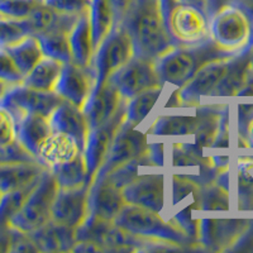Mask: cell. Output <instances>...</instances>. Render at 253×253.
Wrapping results in <instances>:
<instances>
[{
    "mask_svg": "<svg viewBox=\"0 0 253 253\" xmlns=\"http://www.w3.org/2000/svg\"><path fill=\"white\" fill-rule=\"evenodd\" d=\"M165 173H141L123 187V195L128 204L148 208L162 213L166 208Z\"/></svg>",
    "mask_w": 253,
    "mask_h": 253,
    "instance_id": "5bb4252c",
    "label": "cell"
},
{
    "mask_svg": "<svg viewBox=\"0 0 253 253\" xmlns=\"http://www.w3.org/2000/svg\"><path fill=\"white\" fill-rule=\"evenodd\" d=\"M80 152L83 151L74 137L53 130L40 147L37 160L51 170L52 167L69 161Z\"/></svg>",
    "mask_w": 253,
    "mask_h": 253,
    "instance_id": "44dd1931",
    "label": "cell"
},
{
    "mask_svg": "<svg viewBox=\"0 0 253 253\" xmlns=\"http://www.w3.org/2000/svg\"><path fill=\"white\" fill-rule=\"evenodd\" d=\"M46 166L40 161H14L0 164V189L4 193H12L36 185Z\"/></svg>",
    "mask_w": 253,
    "mask_h": 253,
    "instance_id": "d6986e66",
    "label": "cell"
},
{
    "mask_svg": "<svg viewBox=\"0 0 253 253\" xmlns=\"http://www.w3.org/2000/svg\"><path fill=\"white\" fill-rule=\"evenodd\" d=\"M80 15L58 12L44 4L42 0V3L32 12L28 19L35 29V36H38L51 31L71 32Z\"/></svg>",
    "mask_w": 253,
    "mask_h": 253,
    "instance_id": "cb8c5ba5",
    "label": "cell"
},
{
    "mask_svg": "<svg viewBox=\"0 0 253 253\" xmlns=\"http://www.w3.org/2000/svg\"><path fill=\"white\" fill-rule=\"evenodd\" d=\"M119 228L138 238L185 250L196 239L175 218L165 219L156 210L126 203L114 220Z\"/></svg>",
    "mask_w": 253,
    "mask_h": 253,
    "instance_id": "3957f363",
    "label": "cell"
},
{
    "mask_svg": "<svg viewBox=\"0 0 253 253\" xmlns=\"http://www.w3.org/2000/svg\"><path fill=\"white\" fill-rule=\"evenodd\" d=\"M164 108H184V103H182V99L178 94V89L176 87L175 91H172L170 99L164 105Z\"/></svg>",
    "mask_w": 253,
    "mask_h": 253,
    "instance_id": "bcb514c9",
    "label": "cell"
},
{
    "mask_svg": "<svg viewBox=\"0 0 253 253\" xmlns=\"http://www.w3.org/2000/svg\"><path fill=\"white\" fill-rule=\"evenodd\" d=\"M210 37L224 51L241 53L251 48L250 19L241 8L229 4L210 18Z\"/></svg>",
    "mask_w": 253,
    "mask_h": 253,
    "instance_id": "8992f818",
    "label": "cell"
},
{
    "mask_svg": "<svg viewBox=\"0 0 253 253\" xmlns=\"http://www.w3.org/2000/svg\"><path fill=\"white\" fill-rule=\"evenodd\" d=\"M238 209L253 210V157H239L237 162Z\"/></svg>",
    "mask_w": 253,
    "mask_h": 253,
    "instance_id": "4dcf8cb0",
    "label": "cell"
},
{
    "mask_svg": "<svg viewBox=\"0 0 253 253\" xmlns=\"http://www.w3.org/2000/svg\"><path fill=\"white\" fill-rule=\"evenodd\" d=\"M253 224V219H198L196 243L214 252L230 251Z\"/></svg>",
    "mask_w": 253,
    "mask_h": 253,
    "instance_id": "ba28073f",
    "label": "cell"
},
{
    "mask_svg": "<svg viewBox=\"0 0 253 253\" xmlns=\"http://www.w3.org/2000/svg\"><path fill=\"white\" fill-rule=\"evenodd\" d=\"M90 24L95 52L110 32L118 26L114 8L109 0H91L89 6Z\"/></svg>",
    "mask_w": 253,
    "mask_h": 253,
    "instance_id": "83f0119b",
    "label": "cell"
},
{
    "mask_svg": "<svg viewBox=\"0 0 253 253\" xmlns=\"http://www.w3.org/2000/svg\"><path fill=\"white\" fill-rule=\"evenodd\" d=\"M126 104H128V99L123 101L117 114L109 122L90 130L84 155L86 158L87 169H89V173L91 176V182L94 181L95 176L107 160L110 148L114 143L115 135L126 122Z\"/></svg>",
    "mask_w": 253,
    "mask_h": 253,
    "instance_id": "7c38bea8",
    "label": "cell"
},
{
    "mask_svg": "<svg viewBox=\"0 0 253 253\" xmlns=\"http://www.w3.org/2000/svg\"><path fill=\"white\" fill-rule=\"evenodd\" d=\"M42 0H0V14L6 18L26 19Z\"/></svg>",
    "mask_w": 253,
    "mask_h": 253,
    "instance_id": "e575fe53",
    "label": "cell"
},
{
    "mask_svg": "<svg viewBox=\"0 0 253 253\" xmlns=\"http://www.w3.org/2000/svg\"><path fill=\"white\" fill-rule=\"evenodd\" d=\"M6 51L10 53L13 60L15 61L17 66L19 67L24 78L44 57L43 49H42V46H41L40 40L35 35L29 36L26 40L20 41L14 46L8 47Z\"/></svg>",
    "mask_w": 253,
    "mask_h": 253,
    "instance_id": "f1b7e54d",
    "label": "cell"
},
{
    "mask_svg": "<svg viewBox=\"0 0 253 253\" xmlns=\"http://www.w3.org/2000/svg\"><path fill=\"white\" fill-rule=\"evenodd\" d=\"M251 51H252V65H253V47H251Z\"/></svg>",
    "mask_w": 253,
    "mask_h": 253,
    "instance_id": "816d5d0a",
    "label": "cell"
},
{
    "mask_svg": "<svg viewBox=\"0 0 253 253\" xmlns=\"http://www.w3.org/2000/svg\"><path fill=\"white\" fill-rule=\"evenodd\" d=\"M91 0H43V3L58 12L69 14H83L90 6Z\"/></svg>",
    "mask_w": 253,
    "mask_h": 253,
    "instance_id": "ab89813d",
    "label": "cell"
},
{
    "mask_svg": "<svg viewBox=\"0 0 253 253\" xmlns=\"http://www.w3.org/2000/svg\"><path fill=\"white\" fill-rule=\"evenodd\" d=\"M91 184L78 189H60L52 207V220L75 228L85 223L89 216V193Z\"/></svg>",
    "mask_w": 253,
    "mask_h": 253,
    "instance_id": "9a60e30c",
    "label": "cell"
},
{
    "mask_svg": "<svg viewBox=\"0 0 253 253\" xmlns=\"http://www.w3.org/2000/svg\"><path fill=\"white\" fill-rule=\"evenodd\" d=\"M72 252H84V253H94V252H107V250L101 245L92 241H78Z\"/></svg>",
    "mask_w": 253,
    "mask_h": 253,
    "instance_id": "b9f144b4",
    "label": "cell"
},
{
    "mask_svg": "<svg viewBox=\"0 0 253 253\" xmlns=\"http://www.w3.org/2000/svg\"><path fill=\"white\" fill-rule=\"evenodd\" d=\"M60 189H78L84 185L92 184L84 152L78 153L74 158L63 164L52 167Z\"/></svg>",
    "mask_w": 253,
    "mask_h": 253,
    "instance_id": "4316f807",
    "label": "cell"
},
{
    "mask_svg": "<svg viewBox=\"0 0 253 253\" xmlns=\"http://www.w3.org/2000/svg\"><path fill=\"white\" fill-rule=\"evenodd\" d=\"M0 18H3V15H1V14H0Z\"/></svg>",
    "mask_w": 253,
    "mask_h": 253,
    "instance_id": "f5cc1de1",
    "label": "cell"
},
{
    "mask_svg": "<svg viewBox=\"0 0 253 253\" xmlns=\"http://www.w3.org/2000/svg\"><path fill=\"white\" fill-rule=\"evenodd\" d=\"M122 96L132 99L139 92L156 86H165L156 66V60L134 56L109 79Z\"/></svg>",
    "mask_w": 253,
    "mask_h": 253,
    "instance_id": "9c48e42d",
    "label": "cell"
},
{
    "mask_svg": "<svg viewBox=\"0 0 253 253\" xmlns=\"http://www.w3.org/2000/svg\"><path fill=\"white\" fill-rule=\"evenodd\" d=\"M14 161H38L19 141L8 147H0V164Z\"/></svg>",
    "mask_w": 253,
    "mask_h": 253,
    "instance_id": "f35d334b",
    "label": "cell"
},
{
    "mask_svg": "<svg viewBox=\"0 0 253 253\" xmlns=\"http://www.w3.org/2000/svg\"><path fill=\"white\" fill-rule=\"evenodd\" d=\"M58 182L51 170L44 171L36 186L24 200L8 225L14 229L32 233L52 220V207L58 194Z\"/></svg>",
    "mask_w": 253,
    "mask_h": 253,
    "instance_id": "277c9868",
    "label": "cell"
},
{
    "mask_svg": "<svg viewBox=\"0 0 253 253\" xmlns=\"http://www.w3.org/2000/svg\"><path fill=\"white\" fill-rule=\"evenodd\" d=\"M198 115H158L147 129L148 135L156 137H187L194 135L198 128Z\"/></svg>",
    "mask_w": 253,
    "mask_h": 253,
    "instance_id": "484cf974",
    "label": "cell"
},
{
    "mask_svg": "<svg viewBox=\"0 0 253 253\" xmlns=\"http://www.w3.org/2000/svg\"><path fill=\"white\" fill-rule=\"evenodd\" d=\"M134 56H137V53L132 37L118 24L95 52L92 61V67L96 75L95 89L107 83L114 72L122 69Z\"/></svg>",
    "mask_w": 253,
    "mask_h": 253,
    "instance_id": "52a82bcc",
    "label": "cell"
},
{
    "mask_svg": "<svg viewBox=\"0 0 253 253\" xmlns=\"http://www.w3.org/2000/svg\"><path fill=\"white\" fill-rule=\"evenodd\" d=\"M35 35L31 20L17 18H0V48L14 46L20 41Z\"/></svg>",
    "mask_w": 253,
    "mask_h": 253,
    "instance_id": "1f68e13d",
    "label": "cell"
},
{
    "mask_svg": "<svg viewBox=\"0 0 253 253\" xmlns=\"http://www.w3.org/2000/svg\"><path fill=\"white\" fill-rule=\"evenodd\" d=\"M238 55V53H237ZM236 56L224 51L209 37L195 44L176 46L156 60V66L164 85L184 86L208 63Z\"/></svg>",
    "mask_w": 253,
    "mask_h": 253,
    "instance_id": "7a4b0ae2",
    "label": "cell"
},
{
    "mask_svg": "<svg viewBox=\"0 0 253 253\" xmlns=\"http://www.w3.org/2000/svg\"><path fill=\"white\" fill-rule=\"evenodd\" d=\"M229 209V190L220 186L215 181L200 187L198 198V210L228 211Z\"/></svg>",
    "mask_w": 253,
    "mask_h": 253,
    "instance_id": "836d02e7",
    "label": "cell"
},
{
    "mask_svg": "<svg viewBox=\"0 0 253 253\" xmlns=\"http://www.w3.org/2000/svg\"><path fill=\"white\" fill-rule=\"evenodd\" d=\"M29 234L41 252H72L78 242V229L53 220Z\"/></svg>",
    "mask_w": 253,
    "mask_h": 253,
    "instance_id": "ffe728a7",
    "label": "cell"
},
{
    "mask_svg": "<svg viewBox=\"0 0 253 253\" xmlns=\"http://www.w3.org/2000/svg\"><path fill=\"white\" fill-rule=\"evenodd\" d=\"M162 9L167 29L177 46L195 44L210 37V18L202 9L177 0H162Z\"/></svg>",
    "mask_w": 253,
    "mask_h": 253,
    "instance_id": "5b68a950",
    "label": "cell"
},
{
    "mask_svg": "<svg viewBox=\"0 0 253 253\" xmlns=\"http://www.w3.org/2000/svg\"><path fill=\"white\" fill-rule=\"evenodd\" d=\"M233 5L241 8L250 19L251 28H252V40H251V47H253V0H232Z\"/></svg>",
    "mask_w": 253,
    "mask_h": 253,
    "instance_id": "7bdbcfd3",
    "label": "cell"
},
{
    "mask_svg": "<svg viewBox=\"0 0 253 253\" xmlns=\"http://www.w3.org/2000/svg\"><path fill=\"white\" fill-rule=\"evenodd\" d=\"M96 85L94 67L79 66L72 61L65 62L56 92L61 98L84 109Z\"/></svg>",
    "mask_w": 253,
    "mask_h": 253,
    "instance_id": "4fadbf2b",
    "label": "cell"
},
{
    "mask_svg": "<svg viewBox=\"0 0 253 253\" xmlns=\"http://www.w3.org/2000/svg\"><path fill=\"white\" fill-rule=\"evenodd\" d=\"M72 62L83 67H92L95 48L90 24L89 9L79 17L69 36Z\"/></svg>",
    "mask_w": 253,
    "mask_h": 253,
    "instance_id": "7402d4cb",
    "label": "cell"
},
{
    "mask_svg": "<svg viewBox=\"0 0 253 253\" xmlns=\"http://www.w3.org/2000/svg\"><path fill=\"white\" fill-rule=\"evenodd\" d=\"M180 3L187 4V5H193L196 8L202 9L203 12H205L208 14V0H177ZM209 17V14H208Z\"/></svg>",
    "mask_w": 253,
    "mask_h": 253,
    "instance_id": "7dc6e473",
    "label": "cell"
},
{
    "mask_svg": "<svg viewBox=\"0 0 253 253\" xmlns=\"http://www.w3.org/2000/svg\"><path fill=\"white\" fill-rule=\"evenodd\" d=\"M13 86H15V85H12V84H8V83H5V81L0 80V100H1V99L5 96L6 92L12 89Z\"/></svg>",
    "mask_w": 253,
    "mask_h": 253,
    "instance_id": "c3c4849f",
    "label": "cell"
},
{
    "mask_svg": "<svg viewBox=\"0 0 253 253\" xmlns=\"http://www.w3.org/2000/svg\"><path fill=\"white\" fill-rule=\"evenodd\" d=\"M52 129L55 132H62L71 135L76 139L81 151H85L87 138H89L90 126L86 115L83 109L72 103L63 100L49 117Z\"/></svg>",
    "mask_w": 253,
    "mask_h": 253,
    "instance_id": "ac0fdd59",
    "label": "cell"
},
{
    "mask_svg": "<svg viewBox=\"0 0 253 253\" xmlns=\"http://www.w3.org/2000/svg\"><path fill=\"white\" fill-rule=\"evenodd\" d=\"M119 26L132 37L137 56L157 60L177 46L165 22L162 0H133Z\"/></svg>",
    "mask_w": 253,
    "mask_h": 253,
    "instance_id": "6da1fadb",
    "label": "cell"
},
{
    "mask_svg": "<svg viewBox=\"0 0 253 253\" xmlns=\"http://www.w3.org/2000/svg\"><path fill=\"white\" fill-rule=\"evenodd\" d=\"M148 134L144 132H139L134 124L126 122L121 126L117 135H115L114 143L109 151L107 160L96 173L94 180L109 175L112 171L118 169L122 165L143 157L148 152Z\"/></svg>",
    "mask_w": 253,
    "mask_h": 253,
    "instance_id": "30bf717a",
    "label": "cell"
},
{
    "mask_svg": "<svg viewBox=\"0 0 253 253\" xmlns=\"http://www.w3.org/2000/svg\"><path fill=\"white\" fill-rule=\"evenodd\" d=\"M126 204L123 190L107 177L94 180L89 193V213L103 220L114 221Z\"/></svg>",
    "mask_w": 253,
    "mask_h": 253,
    "instance_id": "2e32d148",
    "label": "cell"
},
{
    "mask_svg": "<svg viewBox=\"0 0 253 253\" xmlns=\"http://www.w3.org/2000/svg\"><path fill=\"white\" fill-rule=\"evenodd\" d=\"M65 62L44 56L24 78L22 85L46 92H56Z\"/></svg>",
    "mask_w": 253,
    "mask_h": 253,
    "instance_id": "d4e9b609",
    "label": "cell"
},
{
    "mask_svg": "<svg viewBox=\"0 0 253 253\" xmlns=\"http://www.w3.org/2000/svg\"><path fill=\"white\" fill-rule=\"evenodd\" d=\"M17 124L18 141L37 158L40 147L53 132L49 123V117L42 114H28L17 121Z\"/></svg>",
    "mask_w": 253,
    "mask_h": 253,
    "instance_id": "603a6c76",
    "label": "cell"
},
{
    "mask_svg": "<svg viewBox=\"0 0 253 253\" xmlns=\"http://www.w3.org/2000/svg\"><path fill=\"white\" fill-rule=\"evenodd\" d=\"M65 100L57 92H46L31 89L24 85H15L6 92L0 103L5 105L17 121L28 114L51 117L56 108Z\"/></svg>",
    "mask_w": 253,
    "mask_h": 253,
    "instance_id": "8fae6325",
    "label": "cell"
},
{
    "mask_svg": "<svg viewBox=\"0 0 253 253\" xmlns=\"http://www.w3.org/2000/svg\"><path fill=\"white\" fill-rule=\"evenodd\" d=\"M18 142V124L13 113L0 103V147Z\"/></svg>",
    "mask_w": 253,
    "mask_h": 253,
    "instance_id": "d590c367",
    "label": "cell"
},
{
    "mask_svg": "<svg viewBox=\"0 0 253 253\" xmlns=\"http://www.w3.org/2000/svg\"><path fill=\"white\" fill-rule=\"evenodd\" d=\"M4 198H5V193H4L3 190L0 189V207H1V204H3Z\"/></svg>",
    "mask_w": 253,
    "mask_h": 253,
    "instance_id": "f907efd6",
    "label": "cell"
},
{
    "mask_svg": "<svg viewBox=\"0 0 253 253\" xmlns=\"http://www.w3.org/2000/svg\"><path fill=\"white\" fill-rule=\"evenodd\" d=\"M12 228V227H10ZM10 252H41L29 233L12 228V246Z\"/></svg>",
    "mask_w": 253,
    "mask_h": 253,
    "instance_id": "60d3db41",
    "label": "cell"
},
{
    "mask_svg": "<svg viewBox=\"0 0 253 253\" xmlns=\"http://www.w3.org/2000/svg\"><path fill=\"white\" fill-rule=\"evenodd\" d=\"M0 80L12 85H22L24 75L6 48H0Z\"/></svg>",
    "mask_w": 253,
    "mask_h": 253,
    "instance_id": "8d00e7d4",
    "label": "cell"
},
{
    "mask_svg": "<svg viewBox=\"0 0 253 253\" xmlns=\"http://www.w3.org/2000/svg\"><path fill=\"white\" fill-rule=\"evenodd\" d=\"M126 98L109 80L92 91L89 101L84 107V113L89 122L90 130L103 126L117 114Z\"/></svg>",
    "mask_w": 253,
    "mask_h": 253,
    "instance_id": "e0dca14e",
    "label": "cell"
},
{
    "mask_svg": "<svg viewBox=\"0 0 253 253\" xmlns=\"http://www.w3.org/2000/svg\"><path fill=\"white\" fill-rule=\"evenodd\" d=\"M69 36L70 32L51 31L38 35L37 37L43 49L44 56L63 61V62H69L72 60Z\"/></svg>",
    "mask_w": 253,
    "mask_h": 253,
    "instance_id": "d6a6232c",
    "label": "cell"
},
{
    "mask_svg": "<svg viewBox=\"0 0 253 253\" xmlns=\"http://www.w3.org/2000/svg\"><path fill=\"white\" fill-rule=\"evenodd\" d=\"M109 1L112 3L113 8H114L115 17H117V24H119V22L126 15V10L129 9L133 0H109Z\"/></svg>",
    "mask_w": 253,
    "mask_h": 253,
    "instance_id": "ee69618b",
    "label": "cell"
},
{
    "mask_svg": "<svg viewBox=\"0 0 253 253\" xmlns=\"http://www.w3.org/2000/svg\"><path fill=\"white\" fill-rule=\"evenodd\" d=\"M164 87L165 86L151 87L129 99L126 104V122L138 126L152 112Z\"/></svg>",
    "mask_w": 253,
    "mask_h": 253,
    "instance_id": "f546056e",
    "label": "cell"
},
{
    "mask_svg": "<svg viewBox=\"0 0 253 253\" xmlns=\"http://www.w3.org/2000/svg\"><path fill=\"white\" fill-rule=\"evenodd\" d=\"M237 118H238V147L250 148L248 137L253 126V104H239Z\"/></svg>",
    "mask_w": 253,
    "mask_h": 253,
    "instance_id": "74e56055",
    "label": "cell"
},
{
    "mask_svg": "<svg viewBox=\"0 0 253 253\" xmlns=\"http://www.w3.org/2000/svg\"><path fill=\"white\" fill-rule=\"evenodd\" d=\"M230 3H232V0H208V14H209V18L213 17L215 13H218L224 6L229 5Z\"/></svg>",
    "mask_w": 253,
    "mask_h": 253,
    "instance_id": "f6af8a7d",
    "label": "cell"
},
{
    "mask_svg": "<svg viewBox=\"0 0 253 253\" xmlns=\"http://www.w3.org/2000/svg\"><path fill=\"white\" fill-rule=\"evenodd\" d=\"M248 142H250V148H253V126L252 129H251L250 137H248Z\"/></svg>",
    "mask_w": 253,
    "mask_h": 253,
    "instance_id": "681fc988",
    "label": "cell"
}]
</instances>
